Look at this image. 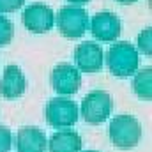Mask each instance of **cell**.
I'll return each mask as SVG.
<instances>
[{"label": "cell", "mask_w": 152, "mask_h": 152, "mask_svg": "<svg viewBox=\"0 0 152 152\" xmlns=\"http://www.w3.org/2000/svg\"><path fill=\"white\" fill-rule=\"evenodd\" d=\"M23 4L25 0H0V12H14Z\"/></svg>", "instance_id": "17"}, {"label": "cell", "mask_w": 152, "mask_h": 152, "mask_svg": "<svg viewBox=\"0 0 152 152\" xmlns=\"http://www.w3.org/2000/svg\"><path fill=\"white\" fill-rule=\"evenodd\" d=\"M25 88H27V78L23 75V71L14 64L7 66L0 80V94L5 99H16L23 96Z\"/></svg>", "instance_id": "10"}, {"label": "cell", "mask_w": 152, "mask_h": 152, "mask_svg": "<svg viewBox=\"0 0 152 152\" xmlns=\"http://www.w3.org/2000/svg\"><path fill=\"white\" fill-rule=\"evenodd\" d=\"M90 32L97 41H117L120 36V20L112 11H99L90 20Z\"/></svg>", "instance_id": "9"}, {"label": "cell", "mask_w": 152, "mask_h": 152, "mask_svg": "<svg viewBox=\"0 0 152 152\" xmlns=\"http://www.w3.org/2000/svg\"><path fill=\"white\" fill-rule=\"evenodd\" d=\"M85 152H97V151H85Z\"/></svg>", "instance_id": "20"}, {"label": "cell", "mask_w": 152, "mask_h": 152, "mask_svg": "<svg viewBox=\"0 0 152 152\" xmlns=\"http://www.w3.org/2000/svg\"><path fill=\"white\" fill-rule=\"evenodd\" d=\"M133 78V90L136 92L138 97L151 101L152 97V69L151 67H143L140 71L134 73Z\"/></svg>", "instance_id": "13"}, {"label": "cell", "mask_w": 152, "mask_h": 152, "mask_svg": "<svg viewBox=\"0 0 152 152\" xmlns=\"http://www.w3.org/2000/svg\"><path fill=\"white\" fill-rule=\"evenodd\" d=\"M67 2H73V5H76V4H85L88 0H67Z\"/></svg>", "instance_id": "19"}, {"label": "cell", "mask_w": 152, "mask_h": 152, "mask_svg": "<svg viewBox=\"0 0 152 152\" xmlns=\"http://www.w3.org/2000/svg\"><path fill=\"white\" fill-rule=\"evenodd\" d=\"M81 136L73 129L57 131L48 140L50 152H81Z\"/></svg>", "instance_id": "12"}, {"label": "cell", "mask_w": 152, "mask_h": 152, "mask_svg": "<svg viewBox=\"0 0 152 152\" xmlns=\"http://www.w3.org/2000/svg\"><path fill=\"white\" fill-rule=\"evenodd\" d=\"M21 21L25 28H28L34 34H44L50 32L55 23V12L46 4H30L25 7L21 14Z\"/></svg>", "instance_id": "7"}, {"label": "cell", "mask_w": 152, "mask_h": 152, "mask_svg": "<svg viewBox=\"0 0 152 152\" xmlns=\"http://www.w3.org/2000/svg\"><path fill=\"white\" fill-rule=\"evenodd\" d=\"M103 48L96 41H83L75 48L76 69L81 73H97L103 67Z\"/></svg>", "instance_id": "8"}, {"label": "cell", "mask_w": 152, "mask_h": 152, "mask_svg": "<svg viewBox=\"0 0 152 152\" xmlns=\"http://www.w3.org/2000/svg\"><path fill=\"white\" fill-rule=\"evenodd\" d=\"M44 117L46 122L55 127V129H64V127H71L78 122V106L75 101H71L69 97L64 96H57L51 97L44 108Z\"/></svg>", "instance_id": "4"}, {"label": "cell", "mask_w": 152, "mask_h": 152, "mask_svg": "<svg viewBox=\"0 0 152 152\" xmlns=\"http://www.w3.org/2000/svg\"><path fill=\"white\" fill-rule=\"evenodd\" d=\"M110 140L118 149H133L140 143L142 138V124L131 115H117L112 118L108 127Z\"/></svg>", "instance_id": "2"}, {"label": "cell", "mask_w": 152, "mask_h": 152, "mask_svg": "<svg viewBox=\"0 0 152 152\" xmlns=\"http://www.w3.org/2000/svg\"><path fill=\"white\" fill-rule=\"evenodd\" d=\"M104 62L113 76L127 78L134 75L138 69V64H140L138 50L129 41H117L108 48L104 55Z\"/></svg>", "instance_id": "1"}, {"label": "cell", "mask_w": 152, "mask_h": 152, "mask_svg": "<svg viewBox=\"0 0 152 152\" xmlns=\"http://www.w3.org/2000/svg\"><path fill=\"white\" fill-rule=\"evenodd\" d=\"M12 147V134L11 129L5 126H0V152H9Z\"/></svg>", "instance_id": "16"}, {"label": "cell", "mask_w": 152, "mask_h": 152, "mask_svg": "<svg viewBox=\"0 0 152 152\" xmlns=\"http://www.w3.org/2000/svg\"><path fill=\"white\" fill-rule=\"evenodd\" d=\"M50 83L58 96H73L81 87V75L73 64L60 62L53 67L50 75Z\"/></svg>", "instance_id": "6"}, {"label": "cell", "mask_w": 152, "mask_h": 152, "mask_svg": "<svg viewBox=\"0 0 152 152\" xmlns=\"http://www.w3.org/2000/svg\"><path fill=\"white\" fill-rule=\"evenodd\" d=\"M136 44H138V50L145 55H151L152 53V28L151 27H145L138 37H136Z\"/></svg>", "instance_id": "15"}, {"label": "cell", "mask_w": 152, "mask_h": 152, "mask_svg": "<svg viewBox=\"0 0 152 152\" xmlns=\"http://www.w3.org/2000/svg\"><path fill=\"white\" fill-rule=\"evenodd\" d=\"M117 2H120V4H124V5H129V4H134L136 0H117Z\"/></svg>", "instance_id": "18"}, {"label": "cell", "mask_w": 152, "mask_h": 152, "mask_svg": "<svg viewBox=\"0 0 152 152\" xmlns=\"http://www.w3.org/2000/svg\"><path fill=\"white\" fill-rule=\"evenodd\" d=\"M46 134L36 126L21 127L14 138L18 152H46Z\"/></svg>", "instance_id": "11"}, {"label": "cell", "mask_w": 152, "mask_h": 152, "mask_svg": "<svg viewBox=\"0 0 152 152\" xmlns=\"http://www.w3.org/2000/svg\"><path fill=\"white\" fill-rule=\"evenodd\" d=\"M14 36V25L9 18L0 16V46H7Z\"/></svg>", "instance_id": "14"}, {"label": "cell", "mask_w": 152, "mask_h": 152, "mask_svg": "<svg viewBox=\"0 0 152 152\" xmlns=\"http://www.w3.org/2000/svg\"><path fill=\"white\" fill-rule=\"evenodd\" d=\"M112 108H113V101L106 90H92L83 97L80 112L87 124L99 126L110 117Z\"/></svg>", "instance_id": "5"}, {"label": "cell", "mask_w": 152, "mask_h": 152, "mask_svg": "<svg viewBox=\"0 0 152 152\" xmlns=\"http://www.w3.org/2000/svg\"><path fill=\"white\" fill-rule=\"evenodd\" d=\"M60 34L67 39H78L88 30V12L80 5H62L55 14Z\"/></svg>", "instance_id": "3"}]
</instances>
